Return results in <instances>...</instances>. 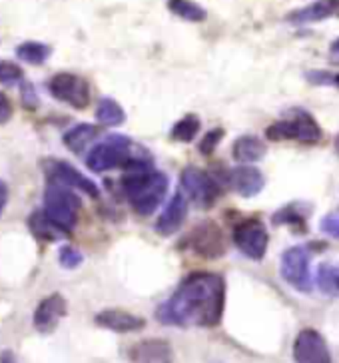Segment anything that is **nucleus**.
<instances>
[{
    "label": "nucleus",
    "instance_id": "nucleus-26",
    "mask_svg": "<svg viewBox=\"0 0 339 363\" xmlns=\"http://www.w3.org/2000/svg\"><path fill=\"white\" fill-rule=\"evenodd\" d=\"M318 288L326 294V296H331L335 298L339 296V264H331V262H326L318 267Z\"/></svg>",
    "mask_w": 339,
    "mask_h": 363
},
{
    "label": "nucleus",
    "instance_id": "nucleus-17",
    "mask_svg": "<svg viewBox=\"0 0 339 363\" xmlns=\"http://www.w3.org/2000/svg\"><path fill=\"white\" fill-rule=\"evenodd\" d=\"M96 325L104 328V330L116 331V333H132V331L144 330L146 320L134 315L130 311L124 310H104L100 313H96Z\"/></svg>",
    "mask_w": 339,
    "mask_h": 363
},
{
    "label": "nucleus",
    "instance_id": "nucleus-11",
    "mask_svg": "<svg viewBox=\"0 0 339 363\" xmlns=\"http://www.w3.org/2000/svg\"><path fill=\"white\" fill-rule=\"evenodd\" d=\"M44 172H46L48 184H60V186H66V188H72V190L86 194L90 198H98L100 196V190H98V186H96L94 182L90 180V178H86L82 172L76 170L74 166H70L68 162H48L44 166Z\"/></svg>",
    "mask_w": 339,
    "mask_h": 363
},
{
    "label": "nucleus",
    "instance_id": "nucleus-25",
    "mask_svg": "<svg viewBox=\"0 0 339 363\" xmlns=\"http://www.w3.org/2000/svg\"><path fill=\"white\" fill-rule=\"evenodd\" d=\"M308 214L299 208V203H289L286 208L277 210L274 214V224L276 225H291L297 232H308Z\"/></svg>",
    "mask_w": 339,
    "mask_h": 363
},
{
    "label": "nucleus",
    "instance_id": "nucleus-23",
    "mask_svg": "<svg viewBox=\"0 0 339 363\" xmlns=\"http://www.w3.org/2000/svg\"><path fill=\"white\" fill-rule=\"evenodd\" d=\"M166 6L172 14L188 22H204L208 18V11L194 0H168Z\"/></svg>",
    "mask_w": 339,
    "mask_h": 363
},
{
    "label": "nucleus",
    "instance_id": "nucleus-12",
    "mask_svg": "<svg viewBox=\"0 0 339 363\" xmlns=\"http://www.w3.org/2000/svg\"><path fill=\"white\" fill-rule=\"evenodd\" d=\"M294 359L296 363H333L328 342L319 331L306 328L297 333L294 342Z\"/></svg>",
    "mask_w": 339,
    "mask_h": 363
},
{
    "label": "nucleus",
    "instance_id": "nucleus-10",
    "mask_svg": "<svg viewBox=\"0 0 339 363\" xmlns=\"http://www.w3.org/2000/svg\"><path fill=\"white\" fill-rule=\"evenodd\" d=\"M191 252L204 259H218L226 254V235L220 225L212 220H204L191 230L190 238Z\"/></svg>",
    "mask_w": 339,
    "mask_h": 363
},
{
    "label": "nucleus",
    "instance_id": "nucleus-36",
    "mask_svg": "<svg viewBox=\"0 0 339 363\" xmlns=\"http://www.w3.org/2000/svg\"><path fill=\"white\" fill-rule=\"evenodd\" d=\"M0 363H18L16 362V355L11 352V350H4L0 353Z\"/></svg>",
    "mask_w": 339,
    "mask_h": 363
},
{
    "label": "nucleus",
    "instance_id": "nucleus-38",
    "mask_svg": "<svg viewBox=\"0 0 339 363\" xmlns=\"http://www.w3.org/2000/svg\"><path fill=\"white\" fill-rule=\"evenodd\" d=\"M335 152H338V156H339V134H338V138H335Z\"/></svg>",
    "mask_w": 339,
    "mask_h": 363
},
{
    "label": "nucleus",
    "instance_id": "nucleus-3",
    "mask_svg": "<svg viewBox=\"0 0 339 363\" xmlns=\"http://www.w3.org/2000/svg\"><path fill=\"white\" fill-rule=\"evenodd\" d=\"M80 208H82V202L72 188H66L60 184H48L46 186V190H44V212L54 224L60 225L66 234H70L74 230Z\"/></svg>",
    "mask_w": 339,
    "mask_h": 363
},
{
    "label": "nucleus",
    "instance_id": "nucleus-8",
    "mask_svg": "<svg viewBox=\"0 0 339 363\" xmlns=\"http://www.w3.org/2000/svg\"><path fill=\"white\" fill-rule=\"evenodd\" d=\"M282 278L299 294H311L313 289V278L309 269V250L304 246L287 247L282 254Z\"/></svg>",
    "mask_w": 339,
    "mask_h": 363
},
{
    "label": "nucleus",
    "instance_id": "nucleus-21",
    "mask_svg": "<svg viewBox=\"0 0 339 363\" xmlns=\"http://www.w3.org/2000/svg\"><path fill=\"white\" fill-rule=\"evenodd\" d=\"M100 136V130L94 124H78L64 134V146L72 150L74 154H82L96 138Z\"/></svg>",
    "mask_w": 339,
    "mask_h": 363
},
{
    "label": "nucleus",
    "instance_id": "nucleus-31",
    "mask_svg": "<svg viewBox=\"0 0 339 363\" xmlns=\"http://www.w3.org/2000/svg\"><path fill=\"white\" fill-rule=\"evenodd\" d=\"M223 138V130L222 128H213L210 130L204 138L200 140V144H198V150H200V154L204 156H210L213 150L218 148V144L222 142Z\"/></svg>",
    "mask_w": 339,
    "mask_h": 363
},
{
    "label": "nucleus",
    "instance_id": "nucleus-29",
    "mask_svg": "<svg viewBox=\"0 0 339 363\" xmlns=\"http://www.w3.org/2000/svg\"><path fill=\"white\" fill-rule=\"evenodd\" d=\"M306 80L313 86H333L339 88V72H329V70H309Z\"/></svg>",
    "mask_w": 339,
    "mask_h": 363
},
{
    "label": "nucleus",
    "instance_id": "nucleus-30",
    "mask_svg": "<svg viewBox=\"0 0 339 363\" xmlns=\"http://www.w3.org/2000/svg\"><path fill=\"white\" fill-rule=\"evenodd\" d=\"M58 259H60V266L66 267V269H74L82 262H84V256L80 250H76L74 246H62L60 247V254H58Z\"/></svg>",
    "mask_w": 339,
    "mask_h": 363
},
{
    "label": "nucleus",
    "instance_id": "nucleus-22",
    "mask_svg": "<svg viewBox=\"0 0 339 363\" xmlns=\"http://www.w3.org/2000/svg\"><path fill=\"white\" fill-rule=\"evenodd\" d=\"M96 118L102 126L116 128V126H122L126 122V112L114 98H102L98 102V108H96Z\"/></svg>",
    "mask_w": 339,
    "mask_h": 363
},
{
    "label": "nucleus",
    "instance_id": "nucleus-5",
    "mask_svg": "<svg viewBox=\"0 0 339 363\" xmlns=\"http://www.w3.org/2000/svg\"><path fill=\"white\" fill-rule=\"evenodd\" d=\"M265 136L272 142H286V140H297L301 144H318L323 138V132L306 110H291V116L279 120L265 130Z\"/></svg>",
    "mask_w": 339,
    "mask_h": 363
},
{
    "label": "nucleus",
    "instance_id": "nucleus-18",
    "mask_svg": "<svg viewBox=\"0 0 339 363\" xmlns=\"http://www.w3.org/2000/svg\"><path fill=\"white\" fill-rule=\"evenodd\" d=\"M339 14V0H316L304 9H297V11L289 12L287 14V22L291 24H311V22H321L326 18H331Z\"/></svg>",
    "mask_w": 339,
    "mask_h": 363
},
{
    "label": "nucleus",
    "instance_id": "nucleus-27",
    "mask_svg": "<svg viewBox=\"0 0 339 363\" xmlns=\"http://www.w3.org/2000/svg\"><path fill=\"white\" fill-rule=\"evenodd\" d=\"M200 126V118L196 116V114H188V116L182 118L180 122L174 124V128H172V140L184 142V144H190V142H194V138L198 136Z\"/></svg>",
    "mask_w": 339,
    "mask_h": 363
},
{
    "label": "nucleus",
    "instance_id": "nucleus-13",
    "mask_svg": "<svg viewBox=\"0 0 339 363\" xmlns=\"http://www.w3.org/2000/svg\"><path fill=\"white\" fill-rule=\"evenodd\" d=\"M228 184L233 192L240 194L242 198H254L264 190L265 178L262 172L250 164H240L228 172Z\"/></svg>",
    "mask_w": 339,
    "mask_h": 363
},
{
    "label": "nucleus",
    "instance_id": "nucleus-2",
    "mask_svg": "<svg viewBox=\"0 0 339 363\" xmlns=\"http://www.w3.org/2000/svg\"><path fill=\"white\" fill-rule=\"evenodd\" d=\"M122 190L138 216H152L168 192V176L152 168L148 154L134 156L126 166Z\"/></svg>",
    "mask_w": 339,
    "mask_h": 363
},
{
    "label": "nucleus",
    "instance_id": "nucleus-28",
    "mask_svg": "<svg viewBox=\"0 0 339 363\" xmlns=\"http://www.w3.org/2000/svg\"><path fill=\"white\" fill-rule=\"evenodd\" d=\"M22 78L24 74H22L21 66L9 62V60H0V84L16 86L18 82H24Z\"/></svg>",
    "mask_w": 339,
    "mask_h": 363
},
{
    "label": "nucleus",
    "instance_id": "nucleus-6",
    "mask_svg": "<svg viewBox=\"0 0 339 363\" xmlns=\"http://www.w3.org/2000/svg\"><path fill=\"white\" fill-rule=\"evenodd\" d=\"M182 192L200 210H210L222 196V186L212 174L196 166H186L180 176Z\"/></svg>",
    "mask_w": 339,
    "mask_h": 363
},
{
    "label": "nucleus",
    "instance_id": "nucleus-1",
    "mask_svg": "<svg viewBox=\"0 0 339 363\" xmlns=\"http://www.w3.org/2000/svg\"><path fill=\"white\" fill-rule=\"evenodd\" d=\"M226 308V281L220 274L194 272L182 279L174 296L156 310V320L182 328H216Z\"/></svg>",
    "mask_w": 339,
    "mask_h": 363
},
{
    "label": "nucleus",
    "instance_id": "nucleus-4",
    "mask_svg": "<svg viewBox=\"0 0 339 363\" xmlns=\"http://www.w3.org/2000/svg\"><path fill=\"white\" fill-rule=\"evenodd\" d=\"M132 158H134V150L130 138L122 134H110L106 140H102L88 152L86 166L92 172L102 174L114 168H126Z\"/></svg>",
    "mask_w": 339,
    "mask_h": 363
},
{
    "label": "nucleus",
    "instance_id": "nucleus-20",
    "mask_svg": "<svg viewBox=\"0 0 339 363\" xmlns=\"http://www.w3.org/2000/svg\"><path fill=\"white\" fill-rule=\"evenodd\" d=\"M28 225H30L32 234L36 235L38 240H44V242H58V240H62L66 238V232H64L60 225H56L46 216L44 210H36V212H32L30 220H28Z\"/></svg>",
    "mask_w": 339,
    "mask_h": 363
},
{
    "label": "nucleus",
    "instance_id": "nucleus-35",
    "mask_svg": "<svg viewBox=\"0 0 339 363\" xmlns=\"http://www.w3.org/2000/svg\"><path fill=\"white\" fill-rule=\"evenodd\" d=\"M6 200H9V188L6 184L0 180V216L4 212V206H6Z\"/></svg>",
    "mask_w": 339,
    "mask_h": 363
},
{
    "label": "nucleus",
    "instance_id": "nucleus-16",
    "mask_svg": "<svg viewBox=\"0 0 339 363\" xmlns=\"http://www.w3.org/2000/svg\"><path fill=\"white\" fill-rule=\"evenodd\" d=\"M130 363H174V350L166 340H142L128 352Z\"/></svg>",
    "mask_w": 339,
    "mask_h": 363
},
{
    "label": "nucleus",
    "instance_id": "nucleus-7",
    "mask_svg": "<svg viewBox=\"0 0 339 363\" xmlns=\"http://www.w3.org/2000/svg\"><path fill=\"white\" fill-rule=\"evenodd\" d=\"M233 244L245 257L262 262L269 246L267 228L260 218H245L233 228Z\"/></svg>",
    "mask_w": 339,
    "mask_h": 363
},
{
    "label": "nucleus",
    "instance_id": "nucleus-9",
    "mask_svg": "<svg viewBox=\"0 0 339 363\" xmlns=\"http://www.w3.org/2000/svg\"><path fill=\"white\" fill-rule=\"evenodd\" d=\"M48 92L52 94V98L76 110H84L90 104V84L82 76L72 72L54 74L48 82Z\"/></svg>",
    "mask_w": 339,
    "mask_h": 363
},
{
    "label": "nucleus",
    "instance_id": "nucleus-37",
    "mask_svg": "<svg viewBox=\"0 0 339 363\" xmlns=\"http://www.w3.org/2000/svg\"><path fill=\"white\" fill-rule=\"evenodd\" d=\"M329 50L333 54H339V38H335L333 43H331V46H329Z\"/></svg>",
    "mask_w": 339,
    "mask_h": 363
},
{
    "label": "nucleus",
    "instance_id": "nucleus-34",
    "mask_svg": "<svg viewBox=\"0 0 339 363\" xmlns=\"http://www.w3.org/2000/svg\"><path fill=\"white\" fill-rule=\"evenodd\" d=\"M11 116H12L11 100L6 98V94H2V92H0V124L9 122Z\"/></svg>",
    "mask_w": 339,
    "mask_h": 363
},
{
    "label": "nucleus",
    "instance_id": "nucleus-14",
    "mask_svg": "<svg viewBox=\"0 0 339 363\" xmlns=\"http://www.w3.org/2000/svg\"><path fill=\"white\" fill-rule=\"evenodd\" d=\"M186 218H188V198L184 192H176L170 198L166 210L156 220L154 230H156V234L164 235V238L174 235L184 225Z\"/></svg>",
    "mask_w": 339,
    "mask_h": 363
},
{
    "label": "nucleus",
    "instance_id": "nucleus-15",
    "mask_svg": "<svg viewBox=\"0 0 339 363\" xmlns=\"http://www.w3.org/2000/svg\"><path fill=\"white\" fill-rule=\"evenodd\" d=\"M66 311H68V303L60 294L44 298L34 311V328L40 333H52L66 315Z\"/></svg>",
    "mask_w": 339,
    "mask_h": 363
},
{
    "label": "nucleus",
    "instance_id": "nucleus-32",
    "mask_svg": "<svg viewBox=\"0 0 339 363\" xmlns=\"http://www.w3.org/2000/svg\"><path fill=\"white\" fill-rule=\"evenodd\" d=\"M319 228H321V232H323V234H328V235H331V238L339 240V214L326 216V218L321 220Z\"/></svg>",
    "mask_w": 339,
    "mask_h": 363
},
{
    "label": "nucleus",
    "instance_id": "nucleus-24",
    "mask_svg": "<svg viewBox=\"0 0 339 363\" xmlns=\"http://www.w3.org/2000/svg\"><path fill=\"white\" fill-rule=\"evenodd\" d=\"M52 54V48L48 44L44 43H34V40H28V43H22L18 48H16V56L21 58L22 62L32 66H40L44 65Z\"/></svg>",
    "mask_w": 339,
    "mask_h": 363
},
{
    "label": "nucleus",
    "instance_id": "nucleus-39",
    "mask_svg": "<svg viewBox=\"0 0 339 363\" xmlns=\"http://www.w3.org/2000/svg\"><path fill=\"white\" fill-rule=\"evenodd\" d=\"M335 62H338V65H339V58H335Z\"/></svg>",
    "mask_w": 339,
    "mask_h": 363
},
{
    "label": "nucleus",
    "instance_id": "nucleus-33",
    "mask_svg": "<svg viewBox=\"0 0 339 363\" xmlns=\"http://www.w3.org/2000/svg\"><path fill=\"white\" fill-rule=\"evenodd\" d=\"M22 104H24V108H30V110L38 106V96L34 92V86L30 82H26V80L22 82Z\"/></svg>",
    "mask_w": 339,
    "mask_h": 363
},
{
    "label": "nucleus",
    "instance_id": "nucleus-19",
    "mask_svg": "<svg viewBox=\"0 0 339 363\" xmlns=\"http://www.w3.org/2000/svg\"><path fill=\"white\" fill-rule=\"evenodd\" d=\"M265 144L257 136H240V138L233 142L232 146V156L233 160L238 164H254V162H260L265 156Z\"/></svg>",
    "mask_w": 339,
    "mask_h": 363
}]
</instances>
